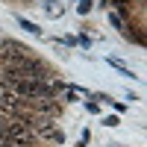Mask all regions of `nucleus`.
Here are the masks:
<instances>
[{
	"label": "nucleus",
	"mask_w": 147,
	"mask_h": 147,
	"mask_svg": "<svg viewBox=\"0 0 147 147\" xmlns=\"http://www.w3.org/2000/svg\"><path fill=\"white\" fill-rule=\"evenodd\" d=\"M18 24H21V27H24V30H30L32 35H41V27H35V24H32V21H27V18H18Z\"/></svg>",
	"instance_id": "f03ea898"
},
{
	"label": "nucleus",
	"mask_w": 147,
	"mask_h": 147,
	"mask_svg": "<svg viewBox=\"0 0 147 147\" xmlns=\"http://www.w3.org/2000/svg\"><path fill=\"white\" fill-rule=\"evenodd\" d=\"M109 21H112V27H118L121 32H124V24H121V18H118V15H112V18H109Z\"/></svg>",
	"instance_id": "7ed1b4c3"
},
{
	"label": "nucleus",
	"mask_w": 147,
	"mask_h": 147,
	"mask_svg": "<svg viewBox=\"0 0 147 147\" xmlns=\"http://www.w3.org/2000/svg\"><path fill=\"white\" fill-rule=\"evenodd\" d=\"M6 138H9V144H12V147H27V144L32 141V129L24 124V121L12 118L9 124H6Z\"/></svg>",
	"instance_id": "f257e3e1"
}]
</instances>
